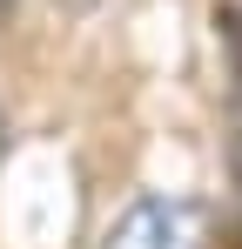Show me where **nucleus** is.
<instances>
[{"instance_id":"1","label":"nucleus","mask_w":242,"mask_h":249,"mask_svg":"<svg viewBox=\"0 0 242 249\" xmlns=\"http://www.w3.org/2000/svg\"><path fill=\"white\" fill-rule=\"evenodd\" d=\"M101 249H208V215L189 196H135L108 222Z\"/></svg>"},{"instance_id":"3","label":"nucleus","mask_w":242,"mask_h":249,"mask_svg":"<svg viewBox=\"0 0 242 249\" xmlns=\"http://www.w3.org/2000/svg\"><path fill=\"white\" fill-rule=\"evenodd\" d=\"M0 7H7V0H0Z\"/></svg>"},{"instance_id":"2","label":"nucleus","mask_w":242,"mask_h":249,"mask_svg":"<svg viewBox=\"0 0 242 249\" xmlns=\"http://www.w3.org/2000/svg\"><path fill=\"white\" fill-rule=\"evenodd\" d=\"M0 148H7V115H0Z\"/></svg>"}]
</instances>
